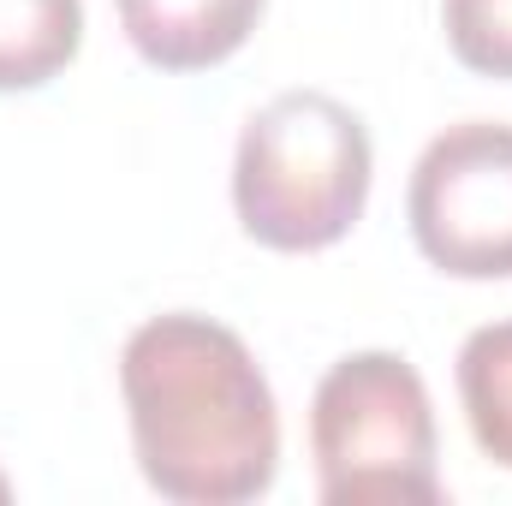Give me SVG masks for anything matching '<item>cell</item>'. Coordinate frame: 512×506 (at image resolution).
<instances>
[{"mask_svg":"<svg viewBox=\"0 0 512 506\" xmlns=\"http://www.w3.org/2000/svg\"><path fill=\"white\" fill-rule=\"evenodd\" d=\"M447 48L483 78H512V0H441Z\"/></svg>","mask_w":512,"mask_h":506,"instance_id":"cell-8","label":"cell"},{"mask_svg":"<svg viewBox=\"0 0 512 506\" xmlns=\"http://www.w3.org/2000/svg\"><path fill=\"white\" fill-rule=\"evenodd\" d=\"M6 495H12V489H6V477H0V501H6Z\"/></svg>","mask_w":512,"mask_h":506,"instance_id":"cell-9","label":"cell"},{"mask_svg":"<svg viewBox=\"0 0 512 506\" xmlns=\"http://www.w3.org/2000/svg\"><path fill=\"white\" fill-rule=\"evenodd\" d=\"M131 447L155 495L239 506L274 483L280 417L251 346L191 310L143 322L120 352Z\"/></svg>","mask_w":512,"mask_h":506,"instance_id":"cell-1","label":"cell"},{"mask_svg":"<svg viewBox=\"0 0 512 506\" xmlns=\"http://www.w3.org/2000/svg\"><path fill=\"white\" fill-rule=\"evenodd\" d=\"M411 239L441 274L507 280L512 274V126H447L411 167L405 191Z\"/></svg>","mask_w":512,"mask_h":506,"instance_id":"cell-4","label":"cell"},{"mask_svg":"<svg viewBox=\"0 0 512 506\" xmlns=\"http://www.w3.org/2000/svg\"><path fill=\"white\" fill-rule=\"evenodd\" d=\"M84 0H0V90H36L78 60Z\"/></svg>","mask_w":512,"mask_h":506,"instance_id":"cell-6","label":"cell"},{"mask_svg":"<svg viewBox=\"0 0 512 506\" xmlns=\"http://www.w3.org/2000/svg\"><path fill=\"white\" fill-rule=\"evenodd\" d=\"M370 173V131L346 102L322 90H286L251 114L239 137V227L268 251H328L358 227L370 203Z\"/></svg>","mask_w":512,"mask_h":506,"instance_id":"cell-2","label":"cell"},{"mask_svg":"<svg viewBox=\"0 0 512 506\" xmlns=\"http://www.w3.org/2000/svg\"><path fill=\"white\" fill-rule=\"evenodd\" d=\"M459 399L477 447L512 471V322H489L459 352Z\"/></svg>","mask_w":512,"mask_h":506,"instance_id":"cell-7","label":"cell"},{"mask_svg":"<svg viewBox=\"0 0 512 506\" xmlns=\"http://www.w3.org/2000/svg\"><path fill=\"white\" fill-rule=\"evenodd\" d=\"M310 453L328 506H435V411L423 376L393 352L340 358L310 405Z\"/></svg>","mask_w":512,"mask_h":506,"instance_id":"cell-3","label":"cell"},{"mask_svg":"<svg viewBox=\"0 0 512 506\" xmlns=\"http://www.w3.org/2000/svg\"><path fill=\"white\" fill-rule=\"evenodd\" d=\"M262 0H120L131 48L161 72L221 66L251 42Z\"/></svg>","mask_w":512,"mask_h":506,"instance_id":"cell-5","label":"cell"}]
</instances>
